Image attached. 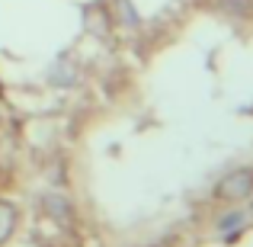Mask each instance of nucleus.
Segmentation results:
<instances>
[{"mask_svg":"<svg viewBox=\"0 0 253 247\" xmlns=\"http://www.w3.org/2000/svg\"><path fill=\"white\" fill-rule=\"evenodd\" d=\"M250 190H253V173L250 170H237L218 186V196L221 199H241V196H247Z\"/></svg>","mask_w":253,"mask_h":247,"instance_id":"nucleus-1","label":"nucleus"},{"mask_svg":"<svg viewBox=\"0 0 253 247\" xmlns=\"http://www.w3.org/2000/svg\"><path fill=\"white\" fill-rule=\"evenodd\" d=\"M224 3V10H231V13H247L250 10V0H221Z\"/></svg>","mask_w":253,"mask_h":247,"instance_id":"nucleus-2","label":"nucleus"}]
</instances>
